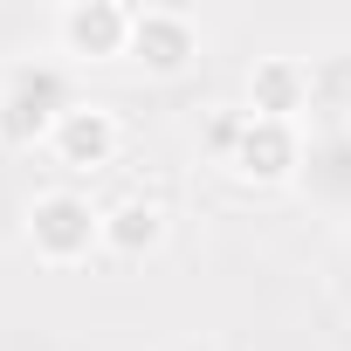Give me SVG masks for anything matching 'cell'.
I'll use <instances>...</instances> for the list:
<instances>
[{
	"mask_svg": "<svg viewBox=\"0 0 351 351\" xmlns=\"http://www.w3.org/2000/svg\"><path fill=\"white\" fill-rule=\"evenodd\" d=\"M56 35L69 56H124L131 49V8L117 0H76L56 14Z\"/></svg>",
	"mask_w": 351,
	"mask_h": 351,
	"instance_id": "5b68a950",
	"label": "cell"
},
{
	"mask_svg": "<svg viewBox=\"0 0 351 351\" xmlns=\"http://www.w3.org/2000/svg\"><path fill=\"white\" fill-rule=\"evenodd\" d=\"M49 145H56L62 165H90V172H97V165L117 158V117H110L104 104H69Z\"/></svg>",
	"mask_w": 351,
	"mask_h": 351,
	"instance_id": "8992f818",
	"label": "cell"
},
{
	"mask_svg": "<svg viewBox=\"0 0 351 351\" xmlns=\"http://www.w3.org/2000/svg\"><path fill=\"white\" fill-rule=\"evenodd\" d=\"M228 165L241 172V180L276 186V180H289V172L303 165V138H296V124H282V117H248L241 138H234V152H228Z\"/></svg>",
	"mask_w": 351,
	"mask_h": 351,
	"instance_id": "3957f363",
	"label": "cell"
},
{
	"mask_svg": "<svg viewBox=\"0 0 351 351\" xmlns=\"http://www.w3.org/2000/svg\"><path fill=\"white\" fill-rule=\"evenodd\" d=\"M310 104V69L296 56H262L255 76H248V117H296Z\"/></svg>",
	"mask_w": 351,
	"mask_h": 351,
	"instance_id": "52a82bcc",
	"label": "cell"
},
{
	"mask_svg": "<svg viewBox=\"0 0 351 351\" xmlns=\"http://www.w3.org/2000/svg\"><path fill=\"white\" fill-rule=\"evenodd\" d=\"M193 49H200V35H193V14L186 8H131V56L145 69L172 76V69H186Z\"/></svg>",
	"mask_w": 351,
	"mask_h": 351,
	"instance_id": "277c9868",
	"label": "cell"
},
{
	"mask_svg": "<svg viewBox=\"0 0 351 351\" xmlns=\"http://www.w3.org/2000/svg\"><path fill=\"white\" fill-rule=\"evenodd\" d=\"M62 110H69L62 76H56V69L21 62L8 83H0V145H14V152L49 145V138H56V124H62Z\"/></svg>",
	"mask_w": 351,
	"mask_h": 351,
	"instance_id": "6da1fadb",
	"label": "cell"
},
{
	"mask_svg": "<svg viewBox=\"0 0 351 351\" xmlns=\"http://www.w3.org/2000/svg\"><path fill=\"white\" fill-rule=\"evenodd\" d=\"M158 234H165L158 200H138V193H131V200H117V207L104 214V248H110V255H131V262H138V255L158 248Z\"/></svg>",
	"mask_w": 351,
	"mask_h": 351,
	"instance_id": "ba28073f",
	"label": "cell"
},
{
	"mask_svg": "<svg viewBox=\"0 0 351 351\" xmlns=\"http://www.w3.org/2000/svg\"><path fill=\"white\" fill-rule=\"evenodd\" d=\"M28 241H35L42 262L69 269V262H83V255L104 241V214H90L83 193H42V200L28 207Z\"/></svg>",
	"mask_w": 351,
	"mask_h": 351,
	"instance_id": "7a4b0ae2",
	"label": "cell"
}]
</instances>
